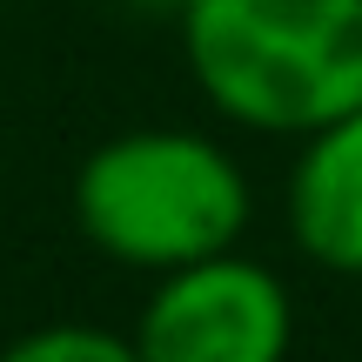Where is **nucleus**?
<instances>
[{
  "label": "nucleus",
  "mask_w": 362,
  "mask_h": 362,
  "mask_svg": "<svg viewBox=\"0 0 362 362\" xmlns=\"http://www.w3.org/2000/svg\"><path fill=\"white\" fill-rule=\"evenodd\" d=\"M181 54L208 107L255 134L362 107V0H188Z\"/></svg>",
  "instance_id": "1"
},
{
  "label": "nucleus",
  "mask_w": 362,
  "mask_h": 362,
  "mask_svg": "<svg viewBox=\"0 0 362 362\" xmlns=\"http://www.w3.org/2000/svg\"><path fill=\"white\" fill-rule=\"evenodd\" d=\"M288 342H296L288 288L275 282V269L235 248L168 269L134 329L141 362H288Z\"/></svg>",
  "instance_id": "3"
},
{
  "label": "nucleus",
  "mask_w": 362,
  "mask_h": 362,
  "mask_svg": "<svg viewBox=\"0 0 362 362\" xmlns=\"http://www.w3.org/2000/svg\"><path fill=\"white\" fill-rule=\"evenodd\" d=\"M288 235L309 262L362 275V107L302 134L288 175Z\"/></svg>",
  "instance_id": "4"
},
{
  "label": "nucleus",
  "mask_w": 362,
  "mask_h": 362,
  "mask_svg": "<svg viewBox=\"0 0 362 362\" xmlns=\"http://www.w3.org/2000/svg\"><path fill=\"white\" fill-rule=\"evenodd\" d=\"M248 175L221 141L188 128H134L101 141L74 175V221L107 262L168 275L221 255L248 228Z\"/></svg>",
  "instance_id": "2"
},
{
  "label": "nucleus",
  "mask_w": 362,
  "mask_h": 362,
  "mask_svg": "<svg viewBox=\"0 0 362 362\" xmlns=\"http://www.w3.org/2000/svg\"><path fill=\"white\" fill-rule=\"evenodd\" d=\"M0 362H141L134 356L128 336H115V329H88V322H47L34 329V336L7 342Z\"/></svg>",
  "instance_id": "5"
},
{
  "label": "nucleus",
  "mask_w": 362,
  "mask_h": 362,
  "mask_svg": "<svg viewBox=\"0 0 362 362\" xmlns=\"http://www.w3.org/2000/svg\"><path fill=\"white\" fill-rule=\"evenodd\" d=\"M121 7H141V13H181L188 0H121Z\"/></svg>",
  "instance_id": "6"
}]
</instances>
